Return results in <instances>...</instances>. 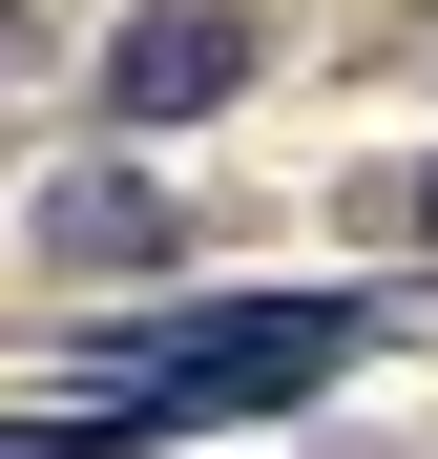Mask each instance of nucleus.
Returning <instances> with one entry per match:
<instances>
[{
  "instance_id": "obj_1",
  "label": "nucleus",
  "mask_w": 438,
  "mask_h": 459,
  "mask_svg": "<svg viewBox=\"0 0 438 459\" xmlns=\"http://www.w3.org/2000/svg\"><path fill=\"white\" fill-rule=\"evenodd\" d=\"M376 355V292H230V314H146L84 334V397L63 418H0V459H84V438H167V418H271L313 376Z\"/></svg>"
},
{
  "instance_id": "obj_2",
  "label": "nucleus",
  "mask_w": 438,
  "mask_h": 459,
  "mask_svg": "<svg viewBox=\"0 0 438 459\" xmlns=\"http://www.w3.org/2000/svg\"><path fill=\"white\" fill-rule=\"evenodd\" d=\"M230 84H251V22H125V63H105L125 126H209Z\"/></svg>"
},
{
  "instance_id": "obj_3",
  "label": "nucleus",
  "mask_w": 438,
  "mask_h": 459,
  "mask_svg": "<svg viewBox=\"0 0 438 459\" xmlns=\"http://www.w3.org/2000/svg\"><path fill=\"white\" fill-rule=\"evenodd\" d=\"M42 251H63V272H146V251H167V188H63Z\"/></svg>"
},
{
  "instance_id": "obj_4",
  "label": "nucleus",
  "mask_w": 438,
  "mask_h": 459,
  "mask_svg": "<svg viewBox=\"0 0 438 459\" xmlns=\"http://www.w3.org/2000/svg\"><path fill=\"white\" fill-rule=\"evenodd\" d=\"M417 230H438V168H417Z\"/></svg>"
}]
</instances>
